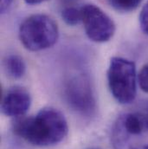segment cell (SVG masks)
<instances>
[{
    "label": "cell",
    "mask_w": 148,
    "mask_h": 149,
    "mask_svg": "<svg viewBox=\"0 0 148 149\" xmlns=\"http://www.w3.org/2000/svg\"><path fill=\"white\" fill-rule=\"evenodd\" d=\"M65 96L69 107L82 116H92L96 109L95 99L88 78L79 74L70 79L66 86Z\"/></svg>",
    "instance_id": "8992f818"
},
{
    "label": "cell",
    "mask_w": 148,
    "mask_h": 149,
    "mask_svg": "<svg viewBox=\"0 0 148 149\" xmlns=\"http://www.w3.org/2000/svg\"><path fill=\"white\" fill-rule=\"evenodd\" d=\"M63 20L70 26H74L81 22V9H77L73 6H68L62 11Z\"/></svg>",
    "instance_id": "9c48e42d"
},
{
    "label": "cell",
    "mask_w": 148,
    "mask_h": 149,
    "mask_svg": "<svg viewBox=\"0 0 148 149\" xmlns=\"http://www.w3.org/2000/svg\"><path fill=\"white\" fill-rule=\"evenodd\" d=\"M28 4H38V3H43L45 1H48V0H24Z\"/></svg>",
    "instance_id": "5bb4252c"
},
{
    "label": "cell",
    "mask_w": 148,
    "mask_h": 149,
    "mask_svg": "<svg viewBox=\"0 0 148 149\" xmlns=\"http://www.w3.org/2000/svg\"><path fill=\"white\" fill-rule=\"evenodd\" d=\"M77 0H63V3H73L74 2H76Z\"/></svg>",
    "instance_id": "9a60e30c"
},
{
    "label": "cell",
    "mask_w": 148,
    "mask_h": 149,
    "mask_svg": "<svg viewBox=\"0 0 148 149\" xmlns=\"http://www.w3.org/2000/svg\"><path fill=\"white\" fill-rule=\"evenodd\" d=\"M108 2L117 11L126 13L137 9L142 0H108Z\"/></svg>",
    "instance_id": "30bf717a"
},
{
    "label": "cell",
    "mask_w": 148,
    "mask_h": 149,
    "mask_svg": "<svg viewBox=\"0 0 148 149\" xmlns=\"http://www.w3.org/2000/svg\"><path fill=\"white\" fill-rule=\"evenodd\" d=\"M31 104L30 94L22 88H12L2 100L1 109L3 113L10 117L24 115Z\"/></svg>",
    "instance_id": "52a82bcc"
},
{
    "label": "cell",
    "mask_w": 148,
    "mask_h": 149,
    "mask_svg": "<svg viewBox=\"0 0 148 149\" xmlns=\"http://www.w3.org/2000/svg\"><path fill=\"white\" fill-rule=\"evenodd\" d=\"M89 149H98V148H89Z\"/></svg>",
    "instance_id": "2e32d148"
},
{
    "label": "cell",
    "mask_w": 148,
    "mask_h": 149,
    "mask_svg": "<svg viewBox=\"0 0 148 149\" xmlns=\"http://www.w3.org/2000/svg\"><path fill=\"white\" fill-rule=\"evenodd\" d=\"M14 133L37 147H49L60 143L68 134L65 116L56 109L45 108L36 115L18 119L13 126Z\"/></svg>",
    "instance_id": "6da1fadb"
},
{
    "label": "cell",
    "mask_w": 148,
    "mask_h": 149,
    "mask_svg": "<svg viewBox=\"0 0 148 149\" xmlns=\"http://www.w3.org/2000/svg\"><path fill=\"white\" fill-rule=\"evenodd\" d=\"M113 149H148V114L124 113L112 128Z\"/></svg>",
    "instance_id": "7a4b0ae2"
},
{
    "label": "cell",
    "mask_w": 148,
    "mask_h": 149,
    "mask_svg": "<svg viewBox=\"0 0 148 149\" xmlns=\"http://www.w3.org/2000/svg\"><path fill=\"white\" fill-rule=\"evenodd\" d=\"M3 68L6 74L14 79L21 78L26 70V66L23 58L16 55L9 56L4 59Z\"/></svg>",
    "instance_id": "ba28073f"
},
{
    "label": "cell",
    "mask_w": 148,
    "mask_h": 149,
    "mask_svg": "<svg viewBox=\"0 0 148 149\" xmlns=\"http://www.w3.org/2000/svg\"><path fill=\"white\" fill-rule=\"evenodd\" d=\"M140 24L142 31L148 36V1L143 6L140 14Z\"/></svg>",
    "instance_id": "7c38bea8"
},
{
    "label": "cell",
    "mask_w": 148,
    "mask_h": 149,
    "mask_svg": "<svg viewBox=\"0 0 148 149\" xmlns=\"http://www.w3.org/2000/svg\"><path fill=\"white\" fill-rule=\"evenodd\" d=\"M58 37L57 24L53 18L43 14L27 17L19 28L20 41L31 51H40L54 46Z\"/></svg>",
    "instance_id": "3957f363"
},
{
    "label": "cell",
    "mask_w": 148,
    "mask_h": 149,
    "mask_svg": "<svg viewBox=\"0 0 148 149\" xmlns=\"http://www.w3.org/2000/svg\"><path fill=\"white\" fill-rule=\"evenodd\" d=\"M138 80L140 88L144 92L148 93V64H146L140 71Z\"/></svg>",
    "instance_id": "8fae6325"
},
{
    "label": "cell",
    "mask_w": 148,
    "mask_h": 149,
    "mask_svg": "<svg viewBox=\"0 0 148 149\" xmlns=\"http://www.w3.org/2000/svg\"><path fill=\"white\" fill-rule=\"evenodd\" d=\"M81 11L85 32L90 40L95 42H105L113 37L115 24L101 8L88 3L82 6Z\"/></svg>",
    "instance_id": "5b68a950"
},
{
    "label": "cell",
    "mask_w": 148,
    "mask_h": 149,
    "mask_svg": "<svg viewBox=\"0 0 148 149\" xmlns=\"http://www.w3.org/2000/svg\"><path fill=\"white\" fill-rule=\"evenodd\" d=\"M108 81L114 99L120 104L132 103L137 95L136 67L133 62L122 57L110 60Z\"/></svg>",
    "instance_id": "277c9868"
},
{
    "label": "cell",
    "mask_w": 148,
    "mask_h": 149,
    "mask_svg": "<svg viewBox=\"0 0 148 149\" xmlns=\"http://www.w3.org/2000/svg\"><path fill=\"white\" fill-rule=\"evenodd\" d=\"M12 2L13 0H1V5H0L1 14H4L9 10V9L11 6Z\"/></svg>",
    "instance_id": "4fadbf2b"
}]
</instances>
